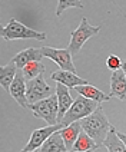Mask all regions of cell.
<instances>
[{"label": "cell", "instance_id": "obj_3", "mask_svg": "<svg viewBox=\"0 0 126 152\" xmlns=\"http://www.w3.org/2000/svg\"><path fill=\"white\" fill-rule=\"evenodd\" d=\"M101 29H102L101 26H90L89 20H87L86 17H83L82 22H80V25L77 26V29L72 32V37H70V43H69V46H67V50L72 53V56H73V55H77V53L80 52V49H82V46H83L92 36L99 33Z\"/></svg>", "mask_w": 126, "mask_h": 152}, {"label": "cell", "instance_id": "obj_6", "mask_svg": "<svg viewBox=\"0 0 126 152\" xmlns=\"http://www.w3.org/2000/svg\"><path fill=\"white\" fill-rule=\"evenodd\" d=\"M52 95H56V91L46 83L43 73L27 82V101L30 105L43 99H47Z\"/></svg>", "mask_w": 126, "mask_h": 152}, {"label": "cell", "instance_id": "obj_4", "mask_svg": "<svg viewBox=\"0 0 126 152\" xmlns=\"http://www.w3.org/2000/svg\"><path fill=\"white\" fill-rule=\"evenodd\" d=\"M29 109H32L36 118H40L47 122V125H58V113H59V103H58V95H52L50 98L43 99L30 105Z\"/></svg>", "mask_w": 126, "mask_h": 152}, {"label": "cell", "instance_id": "obj_24", "mask_svg": "<svg viewBox=\"0 0 126 152\" xmlns=\"http://www.w3.org/2000/svg\"><path fill=\"white\" fill-rule=\"evenodd\" d=\"M122 70H123V73L126 76V60H122Z\"/></svg>", "mask_w": 126, "mask_h": 152}, {"label": "cell", "instance_id": "obj_10", "mask_svg": "<svg viewBox=\"0 0 126 152\" xmlns=\"http://www.w3.org/2000/svg\"><path fill=\"white\" fill-rule=\"evenodd\" d=\"M126 101V76L123 70H116L110 76V98Z\"/></svg>", "mask_w": 126, "mask_h": 152}, {"label": "cell", "instance_id": "obj_14", "mask_svg": "<svg viewBox=\"0 0 126 152\" xmlns=\"http://www.w3.org/2000/svg\"><path fill=\"white\" fill-rule=\"evenodd\" d=\"M75 91L79 95H82L84 98L90 99V101H95L98 103H102L105 101H109L110 99V95H106L105 92L99 91L98 88H95L92 85H84V86H76Z\"/></svg>", "mask_w": 126, "mask_h": 152}, {"label": "cell", "instance_id": "obj_23", "mask_svg": "<svg viewBox=\"0 0 126 152\" xmlns=\"http://www.w3.org/2000/svg\"><path fill=\"white\" fill-rule=\"evenodd\" d=\"M118 136L122 139V141H123V144H125V146H126V135H125V134H120V132H118Z\"/></svg>", "mask_w": 126, "mask_h": 152}, {"label": "cell", "instance_id": "obj_12", "mask_svg": "<svg viewBox=\"0 0 126 152\" xmlns=\"http://www.w3.org/2000/svg\"><path fill=\"white\" fill-rule=\"evenodd\" d=\"M56 95H58V103H59V113H58V122H62L63 116L67 113V110L72 108L73 99L70 96L69 88L62 83L56 85Z\"/></svg>", "mask_w": 126, "mask_h": 152}, {"label": "cell", "instance_id": "obj_17", "mask_svg": "<svg viewBox=\"0 0 126 152\" xmlns=\"http://www.w3.org/2000/svg\"><path fill=\"white\" fill-rule=\"evenodd\" d=\"M103 145L106 146L108 152H126V146L123 141L118 136V131L115 126H110L109 134L106 136Z\"/></svg>", "mask_w": 126, "mask_h": 152}, {"label": "cell", "instance_id": "obj_22", "mask_svg": "<svg viewBox=\"0 0 126 152\" xmlns=\"http://www.w3.org/2000/svg\"><path fill=\"white\" fill-rule=\"evenodd\" d=\"M106 66H108L110 70H113V72L120 70V69H122V60H120V58H118L116 55H109V58L106 59Z\"/></svg>", "mask_w": 126, "mask_h": 152}, {"label": "cell", "instance_id": "obj_19", "mask_svg": "<svg viewBox=\"0 0 126 152\" xmlns=\"http://www.w3.org/2000/svg\"><path fill=\"white\" fill-rule=\"evenodd\" d=\"M16 73H17V66L15 62H10L6 66L0 68V85H1L3 89H6V91L10 89V86H12L15 77H16Z\"/></svg>", "mask_w": 126, "mask_h": 152}, {"label": "cell", "instance_id": "obj_18", "mask_svg": "<svg viewBox=\"0 0 126 152\" xmlns=\"http://www.w3.org/2000/svg\"><path fill=\"white\" fill-rule=\"evenodd\" d=\"M98 148H99L98 144L82 129V132L79 134L75 145H73L72 152H92V151H95V149H98Z\"/></svg>", "mask_w": 126, "mask_h": 152}, {"label": "cell", "instance_id": "obj_1", "mask_svg": "<svg viewBox=\"0 0 126 152\" xmlns=\"http://www.w3.org/2000/svg\"><path fill=\"white\" fill-rule=\"evenodd\" d=\"M80 125H82V129L98 144L99 148L103 145L106 136L109 134L110 126H112L101 105L98 106V109L95 110L93 113H90L89 116L82 119L80 121Z\"/></svg>", "mask_w": 126, "mask_h": 152}, {"label": "cell", "instance_id": "obj_25", "mask_svg": "<svg viewBox=\"0 0 126 152\" xmlns=\"http://www.w3.org/2000/svg\"><path fill=\"white\" fill-rule=\"evenodd\" d=\"M33 152H40V151H33Z\"/></svg>", "mask_w": 126, "mask_h": 152}, {"label": "cell", "instance_id": "obj_11", "mask_svg": "<svg viewBox=\"0 0 126 152\" xmlns=\"http://www.w3.org/2000/svg\"><path fill=\"white\" fill-rule=\"evenodd\" d=\"M42 58H43V55L40 49H37V48H27L25 50L19 52L17 55H15L12 58V62L16 63L17 69L23 70V68H25L26 65H29L32 62H40Z\"/></svg>", "mask_w": 126, "mask_h": 152}, {"label": "cell", "instance_id": "obj_7", "mask_svg": "<svg viewBox=\"0 0 126 152\" xmlns=\"http://www.w3.org/2000/svg\"><path fill=\"white\" fill-rule=\"evenodd\" d=\"M40 50H42L43 56L53 60L60 68V70H67V72L76 73L75 63L72 60V53L67 49H55V48H49V46H43L40 48Z\"/></svg>", "mask_w": 126, "mask_h": 152}, {"label": "cell", "instance_id": "obj_9", "mask_svg": "<svg viewBox=\"0 0 126 152\" xmlns=\"http://www.w3.org/2000/svg\"><path fill=\"white\" fill-rule=\"evenodd\" d=\"M9 92L12 95V98H13L22 108H29V106H30V103L27 101V82H26L23 70L17 69L16 77H15L13 83L10 86Z\"/></svg>", "mask_w": 126, "mask_h": 152}, {"label": "cell", "instance_id": "obj_20", "mask_svg": "<svg viewBox=\"0 0 126 152\" xmlns=\"http://www.w3.org/2000/svg\"><path fill=\"white\" fill-rule=\"evenodd\" d=\"M43 72H44V65L42 62H32L23 68V73H25V77L27 82L37 77L39 75H42Z\"/></svg>", "mask_w": 126, "mask_h": 152}, {"label": "cell", "instance_id": "obj_15", "mask_svg": "<svg viewBox=\"0 0 126 152\" xmlns=\"http://www.w3.org/2000/svg\"><path fill=\"white\" fill-rule=\"evenodd\" d=\"M59 132H60V135H62V138H63V141H65V145H66L67 151H72L76 139H77V136L82 132V125H80V122H73L72 125L60 129Z\"/></svg>", "mask_w": 126, "mask_h": 152}, {"label": "cell", "instance_id": "obj_21", "mask_svg": "<svg viewBox=\"0 0 126 152\" xmlns=\"http://www.w3.org/2000/svg\"><path fill=\"white\" fill-rule=\"evenodd\" d=\"M69 7L83 9V3L79 1V0H59L58 1V7H56V16H60Z\"/></svg>", "mask_w": 126, "mask_h": 152}, {"label": "cell", "instance_id": "obj_13", "mask_svg": "<svg viewBox=\"0 0 126 152\" xmlns=\"http://www.w3.org/2000/svg\"><path fill=\"white\" fill-rule=\"evenodd\" d=\"M52 80L58 82V83H62L67 86V88H72L75 89L76 86H84L87 85V80H84L82 77L73 73V72H67V70H58V72H53L52 73Z\"/></svg>", "mask_w": 126, "mask_h": 152}, {"label": "cell", "instance_id": "obj_2", "mask_svg": "<svg viewBox=\"0 0 126 152\" xmlns=\"http://www.w3.org/2000/svg\"><path fill=\"white\" fill-rule=\"evenodd\" d=\"M99 105H101V103H98V102H95V101H90V99L84 98L82 95H79L75 99V102H73L72 108L67 110V113L63 116V119H62V122H60L62 126L66 128V126H69V125H72L73 122L82 121L83 118H86V116H89L90 113H93L95 110L98 109Z\"/></svg>", "mask_w": 126, "mask_h": 152}, {"label": "cell", "instance_id": "obj_16", "mask_svg": "<svg viewBox=\"0 0 126 152\" xmlns=\"http://www.w3.org/2000/svg\"><path fill=\"white\" fill-rule=\"evenodd\" d=\"M39 151L40 152H69L59 131L55 132V134L42 145V148H40Z\"/></svg>", "mask_w": 126, "mask_h": 152}, {"label": "cell", "instance_id": "obj_5", "mask_svg": "<svg viewBox=\"0 0 126 152\" xmlns=\"http://www.w3.org/2000/svg\"><path fill=\"white\" fill-rule=\"evenodd\" d=\"M1 36L4 40H15V39H36V40H44L46 33L36 32L33 29L25 26L23 23L17 22L16 19H10L7 26L1 29Z\"/></svg>", "mask_w": 126, "mask_h": 152}, {"label": "cell", "instance_id": "obj_8", "mask_svg": "<svg viewBox=\"0 0 126 152\" xmlns=\"http://www.w3.org/2000/svg\"><path fill=\"white\" fill-rule=\"evenodd\" d=\"M60 129H63L62 124L52 125V126H46V128H40V129H34L33 132H32V136H30L27 145H26L20 152H33V151L40 149L42 145L44 144L55 132H58Z\"/></svg>", "mask_w": 126, "mask_h": 152}]
</instances>
